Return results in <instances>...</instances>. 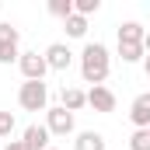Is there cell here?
Instances as JSON below:
<instances>
[{"label":"cell","instance_id":"cell-19","mask_svg":"<svg viewBox=\"0 0 150 150\" xmlns=\"http://www.w3.org/2000/svg\"><path fill=\"white\" fill-rule=\"evenodd\" d=\"M4 150H28V147H25L21 140H7V147H4Z\"/></svg>","mask_w":150,"mask_h":150},{"label":"cell","instance_id":"cell-9","mask_svg":"<svg viewBox=\"0 0 150 150\" xmlns=\"http://www.w3.org/2000/svg\"><path fill=\"white\" fill-rule=\"evenodd\" d=\"M49 129H45V122H32L28 129H25V136H21V143L28 150H49Z\"/></svg>","mask_w":150,"mask_h":150},{"label":"cell","instance_id":"cell-13","mask_svg":"<svg viewBox=\"0 0 150 150\" xmlns=\"http://www.w3.org/2000/svg\"><path fill=\"white\" fill-rule=\"evenodd\" d=\"M119 59L122 63H140V59H147V52L136 42H119Z\"/></svg>","mask_w":150,"mask_h":150},{"label":"cell","instance_id":"cell-5","mask_svg":"<svg viewBox=\"0 0 150 150\" xmlns=\"http://www.w3.org/2000/svg\"><path fill=\"white\" fill-rule=\"evenodd\" d=\"M18 67H21L25 80H45V74H49V63H45L42 52H21Z\"/></svg>","mask_w":150,"mask_h":150},{"label":"cell","instance_id":"cell-15","mask_svg":"<svg viewBox=\"0 0 150 150\" xmlns=\"http://www.w3.org/2000/svg\"><path fill=\"white\" fill-rule=\"evenodd\" d=\"M49 14L52 18H59V21H67V18H74V0H49Z\"/></svg>","mask_w":150,"mask_h":150},{"label":"cell","instance_id":"cell-2","mask_svg":"<svg viewBox=\"0 0 150 150\" xmlns=\"http://www.w3.org/2000/svg\"><path fill=\"white\" fill-rule=\"evenodd\" d=\"M18 105L25 112H45L49 108V87H45V80H25L18 87Z\"/></svg>","mask_w":150,"mask_h":150},{"label":"cell","instance_id":"cell-22","mask_svg":"<svg viewBox=\"0 0 150 150\" xmlns=\"http://www.w3.org/2000/svg\"><path fill=\"white\" fill-rule=\"evenodd\" d=\"M49 150H56V147H49Z\"/></svg>","mask_w":150,"mask_h":150},{"label":"cell","instance_id":"cell-1","mask_svg":"<svg viewBox=\"0 0 150 150\" xmlns=\"http://www.w3.org/2000/svg\"><path fill=\"white\" fill-rule=\"evenodd\" d=\"M112 74V56H108V45L105 42H87L84 52H80V77L84 84L91 87H101Z\"/></svg>","mask_w":150,"mask_h":150},{"label":"cell","instance_id":"cell-3","mask_svg":"<svg viewBox=\"0 0 150 150\" xmlns=\"http://www.w3.org/2000/svg\"><path fill=\"white\" fill-rule=\"evenodd\" d=\"M21 59V32L11 21H0V63L11 67Z\"/></svg>","mask_w":150,"mask_h":150},{"label":"cell","instance_id":"cell-16","mask_svg":"<svg viewBox=\"0 0 150 150\" xmlns=\"http://www.w3.org/2000/svg\"><path fill=\"white\" fill-rule=\"evenodd\" d=\"M14 126H18V119L11 112H0V140H11L14 136Z\"/></svg>","mask_w":150,"mask_h":150},{"label":"cell","instance_id":"cell-7","mask_svg":"<svg viewBox=\"0 0 150 150\" xmlns=\"http://www.w3.org/2000/svg\"><path fill=\"white\" fill-rule=\"evenodd\" d=\"M42 56H45L49 70H59V74H63V70H70V63H74V52H70V45H63V42H52Z\"/></svg>","mask_w":150,"mask_h":150},{"label":"cell","instance_id":"cell-17","mask_svg":"<svg viewBox=\"0 0 150 150\" xmlns=\"http://www.w3.org/2000/svg\"><path fill=\"white\" fill-rule=\"evenodd\" d=\"M129 150H150V133L147 129H136L129 136Z\"/></svg>","mask_w":150,"mask_h":150},{"label":"cell","instance_id":"cell-23","mask_svg":"<svg viewBox=\"0 0 150 150\" xmlns=\"http://www.w3.org/2000/svg\"><path fill=\"white\" fill-rule=\"evenodd\" d=\"M147 133H150V129H147Z\"/></svg>","mask_w":150,"mask_h":150},{"label":"cell","instance_id":"cell-18","mask_svg":"<svg viewBox=\"0 0 150 150\" xmlns=\"http://www.w3.org/2000/svg\"><path fill=\"white\" fill-rule=\"evenodd\" d=\"M98 7H101V0H74V11L80 14V18H91Z\"/></svg>","mask_w":150,"mask_h":150},{"label":"cell","instance_id":"cell-8","mask_svg":"<svg viewBox=\"0 0 150 150\" xmlns=\"http://www.w3.org/2000/svg\"><path fill=\"white\" fill-rule=\"evenodd\" d=\"M129 122H133L136 129H150V91H143V94L133 98V105H129Z\"/></svg>","mask_w":150,"mask_h":150},{"label":"cell","instance_id":"cell-12","mask_svg":"<svg viewBox=\"0 0 150 150\" xmlns=\"http://www.w3.org/2000/svg\"><path fill=\"white\" fill-rule=\"evenodd\" d=\"M74 150H105V136L94 133V129H84V133H77Z\"/></svg>","mask_w":150,"mask_h":150},{"label":"cell","instance_id":"cell-20","mask_svg":"<svg viewBox=\"0 0 150 150\" xmlns=\"http://www.w3.org/2000/svg\"><path fill=\"white\" fill-rule=\"evenodd\" d=\"M143 52L150 56V32H147V38H143Z\"/></svg>","mask_w":150,"mask_h":150},{"label":"cell","instance_id":"cell-10","mask_svg":"<svg viewBox=\"0 0 150 150\" xmlns=\"http://www.w3.org/2000/svg\"><path fill=\"white\" fill-rule=\"evenodd\" d=\"M59 101H63L67 112H80V108L87 105V91H80V87H63V91H59Z\"/></svg>","mask_w":150,"mask_h":150},{"label":"cell","instance_id":"cell-21","mask_svg":"<svg viewBox=\"0 0 150 150\" xmlns=\"http://www.w3.org/2000/svg\"><path fill=\"white\" fill-rule=\"evenodd\" d=\"M143 70H147V77H150V56H147V59H143Z\"/></svg>","mask_w":150,"mask_h":150},{"label":"cell","instance_id":"cell-11","mask_svg":"<svg viewBox=\"0 0 150 150\" xmlns=\"http://www.w3.org/2000/svg\"><path fill=\"white\" fill-rule=\"evenodd\" d=\"M143 38H147V28H143L140 21H122V25H119V42H136V45H143Z\"/></svg>","mask_w":150,"mask_h":150},{"label":"cell","instance_id":"cell-6","mask_svg":"<svg viewBox=\"0 0 150 150\" xmlns=\"http://www.w3.org/2000/svg\"><path fill=\"white\" fill-rule=\"evenodd\" d=\"M87 105H91L94 112H101V115H112L115 112V91L105 87V84H101V87H91V91H87Z\"/></svg>","mask_w":150,"mask_h":150},{"label":"cell","instance_id":"cell-4","mask_svg":"<svg viewBox=\"0 0 150 150\" xmlns=\"http://www.w3.org/2000/svg\"><path fill=\"white\" fill-rule=\"evenodd\" d=\"M45 129H49L52 136H70V133L77 129V119H74V112H67L63 105L45 108Z\"/></svg>","mask_w":150,"mask_h":150},{"label":"cell","instance_id":"cell-14","mask_svg":"<svg viewBox=\"0 0 150 150\" xmlns=\"http://www.w3.org/2000/svg\"><path fill=\"white\" fill-rule=\"evenodd\" d=\"M63 28H67V35H70V38H84V35H87V18L74 14V18L63 21Z\"/></svg>","mask_w":150,"mask_h":150}]
</instances>
